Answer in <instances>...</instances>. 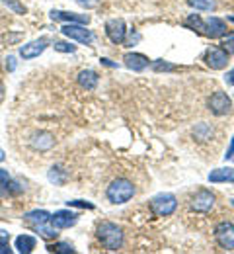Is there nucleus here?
<instances>
[{
	"label": "nucleus",
	"mask_w": 234,
	"mask_h": 254,
	"mask_svg": "<svg viewBox=\"0 0 234 254\" xmlns=\"http://www.w3.org/2000/svg\"><path fill=\"white\" fill-rule=\"evenodd\" d=\"M205 22H207V37H211V39H221V37H225L229 33L227 22L217 18V16H211Z\"/></svg>",
	"instance_id": "obj_13"
},
{
	"label": "nucleus",
	"mask_w": 234,
	"mask_h": 254,
	"mask_svg": "<svg viewBox=\"0 0 234 254\" xmlns=\"http://www.w3.org/2000/svg\"><path fill=\"white\" fill-rule=\"evenodd\" d=\"M20 37H22V33H12V35L6 37V41H8V43H14V41H18Z\"/></svg>",
	"instance_id": "obj_37"
},
{
	"label": "nucleus",
	"mask_w": 234,
	"mask_h": 254,
	"mask_svg": "<svg viewBox=\"0 0 234 254\" xmlns=\"http://www.w3.org/2000/svg\"><path fill=\"white\" fill-rule=\"evenodd\" d=\"M67 205L68 207H80V209H94V205L84 199H72V201H67Z\"/></svg>",
	"instance_id": "obj_29"
},
{
	"label": "nucleus",
	"mask_w": 234,
	"mask_h": 254,
	"mask_svg": "<svg viewBox=\"0 0 234 254\" xmlns=\"http://www.w3.org/2000/svg\"><path fill=\"white\" fill-rule=\"evenodd\" d=\"M10 253H12L10 245L8 243H0V254H10Z\"/></svg>",
	"instance_id": "obj_36"
},
{
	"label": "nucleus",
	"mask_w": 234,
	"mask_h": 254,
	"mask_svg": "<svg viewBox=\"0 0 234 254\" xmlns=\"http://www.w3.org/2000/svg\"><path fill=\"white\" fill-rule=\"evenodd\" d=\"M49 45H51V41H49L47 37L34 39V41H30V43H26V45H22V47H20V57H22L24 61L35 59V57H39V55H41Z\"/></svg>",
	"instance_id": "obj_10"
},
{
	"label": "nucleus",
	"mask_w": 234,
	"mask_h": 254,
	"mask_svg": "<svg viewBox=\"0 0 234 254\" xmlns=\"http://www.w3.org/2000/svg\"><path fill=\"white\" fill-rule=\"evenodd\" d=\"M209 182L213 184H234V168L233 166H223V168H215L209 172Z\"/></svg>",
	"instance_id": "obj_14"
},
{
	"label": "nucleus",
	"mask_w": 234,
	"mask_h": 254,
	"mask_svg": "<svg viewBox=\"0 0 234 254\" xmlns=\"http://www.w3.org/2000/svg\"><path fill=\"white\" fill-rule=\"evenodd\" d=\"M61 33L65 37H68L70 41H78L82 45H92L94 43V33L86 30V26H82V24H65L61 28Z\"/></svg>",
	"instance_id": "obj_5"
},
{
	"label": "nucleus",
	"mask_w": 234,
	"mask_h": 254,
	"mask_svg": "<svg viewBox=\"0 0 234 254\" xmlns=\"http://www.w3.org/2000/svg\"><path fill=\"white\" fill-rule=\"evenodd\" d=\"M49 253L70 254V253H74V249H72V245H68V243H55V245L49 247Z\"/></svg>",
	"instance_id": "obj_27"
},
{
	"label": "nucleus",
	"mask_w": 234,
	"mask_h": 254,
	"mask_svg": "<svg viewBox=\"0 0 234 254\" xmlns=\"http://www.w3.org/2000/svg\"><path fill=\"white\" fill-rule=\"evenodd\" d=\"M135 193H137V188H135V184L129 178H115V180L107 186V191H105L109 203H113V205H123V203H127L129 199H133Z\"/></svg>",
	"instance_id": "obj_2"
},
{
	"label": "nucleus",
	"mask_w": 234,
	"mask_h": 254,
	"mask_svg": "<svg viewBox=\"0 0 234 254\" xmlns=\"http://www.w3.org/2000/svg\"><path fill=\"white\" fill-rule=\"evenodd\" d=\"M51 20L67 22V24H82V26L90 24V16L88 14H74V12H63V10H51Z\"/></svg>",
	"instance_id": "obj_12"
},
{
	"label": "nucleus",
	"mask_w": 234,
	"mask_h": 254,
	"mask_svg": "<svg viewBox=\"0 0 234 254\" xmlns=\"http://www.w3.org/2000/svg\"><path fill=\"white\" fill-rule=\"evenodd\" d=\"M123 63H125L127 68H131L133 72H142L150 64V61H148V57H144L140 53H125Z\"/></svg>",
	"instance_id": "obj_15"
},
{
	"label": "nucleus",
	"mask_w": 234,
	"mask_h": 254,
	"mask_svg": "<svg viewBox=\"0 0 234 254\" xmlns=\"http://www.w3.org/2000/svg\"><path fill=\"white\" fill-rule=\"evenodd\" d=\"M49 223L55 227V229H70L72 225L78 223V213L70 211V209H59L51 215Z\"/></svg>",
	"instance_id": "obj_11"
},
{
	"label": "nucleus",
	"mask_w": 234,
	"mask_h": 254,
	"mask_svg": "<svg viewBox=\"0 0 234 254\" xmlns=\"http://www.w3.org/2000/svg\"><path fill=\"white\" fill-rule=\"evenodd\" d=\"M76 80H78V84H80L84 90H96V86H98V82H100V76H98L96 70L86 68V70H80V72H78Z\"/></svg>",
	"instance_id": "obj_16"
},
{
	"label": "nucleus",
	"mask_w": 234,
	"mask_h": 254,
	"mask_svg": "<svg viewBox=\"0 0 234 254\" xmlns=\"http://www.w3.org/2000/svg\"><path fill=\"white\" fill-rule=\"evenodd\" d=\"M101 63L105 64V66H117V64H115V63H111L109 59H101Z\"/></svg>",
	"instance_id": "obj_39"
},
{
	"label": "nucleus",
	"mask_w": 234,
	"mask_h": 254,
	"mask_svg": "<svg viewBox=\"0 0 234 254\" xmlns=\"http://www.w3.org/2000/svg\"><path fill=\"white\" fill-rule=\"evenodd\" d=\"M16 66H18V61H16V57H12V55H10V57L6 59V68H8L10 72H14V70H16Z\"/></svg>",
	"instance_id": "obj_33"
},
{
	"label": "nucleus",
	"mask_w": 234,
	"mask_h": 254,
	"mask_svg": "<svg viewBox=\"0 0 234 254\" xmlns=\"http://www.w3.org/2000/svg\"><path fill=\"white\" fill-rule=\"evenodd\" d=\"M0 68H2V63H0Z\"/></svg>",
	"instance_id": "obj_42"
},
{
	"label": "nucleus",
	"mask_w": 234,
	"mask_h": 254,
	"mask_svg": "<svg viewBox=\"0 0 234 254\" xmlns=\"http://www.w3.org/2000/svg\"><path fill=\"white\" fill-rule=\"evenodd\" d=\"M187 4L193 10H201V12H215L217 10V0H187Z\"/></svg>",
	"instance_id": "obj_22"
},
{
	"label": "nucleus",
	"mask_w": 234,
	"mask_h": 254,
	"mask_svg": "<svg viewBox=\"0 0 234 254\" xmlns=\"http://www.w3.org/2000/svg\"><path fill=\"white\" fill-rule=\"evenodd\" d=\"M184 24H186V28H189L193 32L201 33V35H207V22L201 18L199 14H189Z\"/></svg>",
	"instance_id": "obj_18"
},
{
	"label": "nucleus",
	"mask_w": 234,
	"mask_h": 254,
	"mask_svg": "<svg viewBox=\"0 0 234 254\" xmlns=\"http://www.w3.org/2000/svg\"><path fill=\"white\" fill-rule=\"evenodd\" d=\"M215 239L221 249L225 251H234V223L221 221L215 227Z\"/></svg>",
	"instance_id": "obj_8"
},
{
	"label": "nucleus",
	"mask_w": 234,
	"mask_h": 254,
	"mask_svg": "<svg viewBox=\"0 0 234 254\" xmlns=\"http://www.w3.org/2000/svg\"><path fill=\"white\" fill-rule=\"evenodd\" d=\"M189 207L197 213H209L215 207V193L211 190H197L189 197Z\"/></svg>",
	"instance_id": "obj_6"
},
{
	"label": "nucleus",
	"mask_w": 234,
	"mask_h": 254,
	"mask_svg": "<svg viewBox=\"0 0 234 254\" xmlns=\"http://www.w3.org/2000/svg\"><path fill=\"white\" fill-rule=\"evenodd\" d=\"M8 239H10V233L0 231V243H8Z\"/></svg>",
	"instance_id": "obj_38"
},
{
	"label": "nucleus",
	"mask_w": 234,
	"mask_h": 254,
	"mask_svg": "<svg viewBox=\"0 0 234 254\" xmlns=\"http://www.w3.org/2000/svg\"><path fill=\"white\" fill-rule=\"evenodd\" d=\"M96 237L105 251H113V253L119 251L123 247V241H125L123 229L111 221H101L96 229Z\"/></svg>",
	"instance_id": "obj_1"
},
{
	"label": "nucleus",
	"mask_w": 234,
	"mask_h": 254,
	"mask_svg": "<svg viewBox=\"0 0 234 254\" xmlns=\"http://www.w3.org/2000/svg\"><path fill=\"white\" fill-rule=\"evenodd\" d=\"M227 20H229V22H233V24H234V16H229Z\"/></svg>",
	"instance_id": "obj_41"
},
{
	"label": "nucleus",
	"mask_w": 234,
	"mask_h": 254,
	"mask_svg": "<svg viewBox=\"0 0 234 254\" xmlns=\"http://www.w3.org/2000/svg\"><path fill=\"white\" fill-rule=\"evenodd\" d=\"M207 106H209L211 114H215V116L221 118V116L231 114V110H233V100H231V96L227 94V92L217 90L215 94H211L209 102H207Z\"/></svg>",
	"instance_id": "obj_7"
},
{
	"label": "nucleus",
	"mask_w": 234,
	"mask_h": 254,
	"mask_svg": "<svg viewBox=\"0 0 234 254\" xmlns=\"http://www.w3.org/2000/svg\"><path fill=\"white\" fill-rule=\"evenodd\" d=\"M24 219L30 223H34V225H39V223H45L51 219V213L49 211H45V209H35V211H30V213H26L24 215Z\"/></svg>",
	"instance_id": "obj_21"
},
{
	"label": "nucleus",
	"mask_w": 234,
	"mask_h": 254,
	"mask_svg": "<svg viewBox=\"0 0 234 254\" xmlns=\"http://www.w3.org/2000/svg\"><path fill=\"white\" fill-rule=\"evenodd\" d=\"M105 35H107L109 41L115 43V45L125 43V39H127V26H125V22H123L121 18L107 20V22H105Z\"/></svg>",
	"instance_id": "obj_9"
},
{
	"label": "nucleus",
	"mask_w": 234,
	"mask_h": 254,
	"mask_svg": "<svg viewBox=\"0 0 234 254\" xmlns=\"http://www.w3.org/2000/svg\"><path fill=\"white\" fill-rule=\"evenodd\" d=\"M178 209V197L174 193H158L150 199V211L158 217H168Z\"/></svg>",
	"instance_id": "obj_3"
},
{
	"label": "nucleus",
	"mask_w": 234,
	"mask_h": 254,
	"mask_svg": "<svg viewBox=\"0 0 234 254\" xmlns=\"http://www.w3.org/2000/svg\"><path fill=\"white\" fill-rule=\"evenodd\" d=\"M2 160H4V151L0 149V162H2Z\"/></svg>",
	"instance_id": "obj_40"
},
{
	"label": "nucleus",
	"mask_w": 234,
	"mask_h": 254,
	"mask_svg": "<svg viewBox=\"0 0 234 254\" xmlns=\"http://www.w3.org/2000/svg\"><path fill=\"white\" fill-rule=\"evenodd\" d=\"M10 180H12V178H10L8 170H2V168H0V190H6V186H8Z\"/></svg>",
	"instance_id": "obj_32"
},
{
	"label": "nucleus",
	"mask_w": 234,
	"mask_h": 254,
	"mask_svg": "<svg viewBox=\"0 0 234 254\" xmlns=\"http://www.w3.org/2000/svg\"><path fill=\"white\" fill-rule=\"evenodd\" d=\"M35 231H37V233H39V235H41L45 241H53V239H57V235H59V233H57L59 229H55V227H53L49 221L35 225Z\"/></svg>",
	"instance_id": "obj_20"
},
{
	"label": "nucleus",
	"mask_w": 234,
	"mask_h": 254,
	"mask_svg": "<svg viewBox=\"0 0 234 254\" xmlns=\"http://www.w3.org/2000/svg\"><path fill=\"white\" fill-rule=\"evenodd\" d=\"M32 145H34V149H37V151H49V149L55 145V139H53L51 133L41 131V133H35L34 135Z\"/></svg>",
	"instance_id": "obj_17"
},
{
	"label": "nucleus",
	"mask_w": 234,
	"mask_h": 254,
	"mask_svg": "<svg viewBox=\"0 0 234 254\" xmlns=\"http://www.w3.org/2000/svg\"><path fill=\"white\" fill-rule=\"evenodd\" d=\"M65 180H67V172H65L63 168L53 166V168L49 170V182H53V184L61 186V184H65Z\"/></svg>",
	"instance_id": "obj_23"
},
{
	"label": "nucleus",
	"mask_w": 234,
	"mask_h": 254,
	"mask_svg": "<svg viewBox=\"0 0 234 254\" xmlns=\"http://www.w3.org/2000/svg\"><path fill=\"white\" fill-rule=\"evenodd\" d=\"M78 6H82L84 10H92V8H96L98 4H100V0H74Z\"/></svg>",
	"instance_id": "obj_31"
},
{
	"label": "nucleus",
	"mask_w": 234,
	"mask_h": 254,
	"mask_svg": "<svg viewBox=\"0 0 234 254\" xmlns=\"http://www.w3.org/2000/svg\"><path fill=\"white\" fill-rule=\"evenodd\" d=\"M203 61L213 70H223L231 63V53L225 47H209L203 55Z\"/></svg>",
	"instance_id": "obj_4"
},
{
	"label": "nucleus",
	"mask_w": 234,
	"mask_h": 254,
	"mask_svg": "<svg viewBox=\"0 0 234 254\" xmlns=\"http://www.w3.org/2000/svg\"><path fill=\"white\" fill-rule=\"evenodd\" d=\"M2 4H4V6H8L14 14H20V16H24V14H26V6H24L20 0H2Z\"/></svg>",
	"instance_id": "obj_26"
},
{
	"label": "nucleus",
	"mask_w": 234,
	"mask_h": 254,
	"mask_svg": "<svg viewBox=\"0 0 234 254\" xmlns=\"http://www.w3.org/2000/svg\"><path fill=\"white\" fill-rule=\"evenodd\" d=\"M193 135H195V139H199V141H207V139H211L213 129H211L209 124H199V126L193 129Z\"/></svg>",
	"instance_id": "obj_24"
},
{
	"label": "nucleus",
	"mask_w": 234,
	"mask_h": 254,
	"mask_svg": "<svg viewBox=\"0 0 234 254\" xmlns=\"http://www.w3.org/2000/svg\"><path fill=\"white\" fill-rule=\"evenodd\" d=\"M150 66H152V70H156V72H172V70H178L176 64L168 63V61H164V59H156V61H152Z\"/></svg>",
	"instance_id": "obj_25"
},
{
	"label": "nucleus",
	"mask_w": 234,
	"mask_h": 254,
	"mask_svg": "<svg viewBox=\"0 0 234 254\" xmlns=\"http://www.w3.org/2000/svg\"><path fill=\"white\" fill-rule=\"evenodd\" d=\"M225 82H227L229 86H233L234 84V68H231V70L225 74Z\"/></svg>",
	"instance_id": "obj_34"
},
{
	"label": "nucleus",
	"mask_w": 234,
	"mask_h": 254,
	"mask_svg": "<svg viewBox=\"0 0 234 254\" xmlns=\"http://www.w3.org/2000/svg\"><path fill=\"white\" fill-rule=\"evenodd\" d=\"M35 249V239L34 237H30V235H20L18 239H16V251L22 254H30L34 253Z\"/></svg>",
	"instance_id": "obj_19"
},
{
	"label": "nucleus",
	"mask_w": 234,
	"mask_h": 254,
	"mask_svg": "<svg viewBox=\"0 0 234 254\" xmlns=\"http://www.w3.org/2000/svg\"><path fill=\"white\" fill-rule=\"evenodd\" d=\"M223 39H225V41H223V47H225V49H227L231 55H234V33H231V35L227 33Z\"/></svg>",
	"instance_id": "obj_30"
},
{
	"label": "nucleus",
	"mask_w": 234,
	"mask_h": 254,
	"mask_svg": "<svg viewBox=\"0 0 234 254\" xmlns=\"http://www.w3.org/2000/svg\"><path fill=\"white\" fill-rule=\"evenodd\" d=\"M234 157V137L233 141H231V145H229V149H227V155H225V160H231Z\"/></svg>",
	"instance_id": "obj_35"
},
{
	"label": "nucleus",
	"mask_w": 234,
	"mask_h": 254,
	"mask_svg": "<svg viewBox=\"0 0 234 254\" xmlns=\"http://www.w3.org/2000/svg\"><path fill=\"white\" fill-rule=\"evenodd\" d=\"M53 47H55V51H59V53H74V51H76V45H70L68 41H55Z\"/></svg>",
	"instance_id": "obj_28"
}]
</instances>
